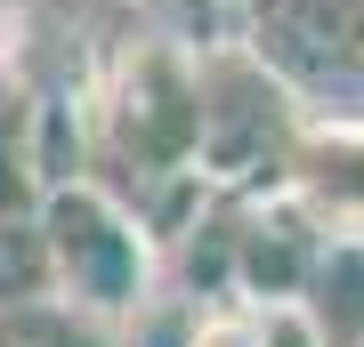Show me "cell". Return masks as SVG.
I'll list each match as a JSON object with an SVG mask.
<instances>
[{
  "label": "cell",
  "mask_w": 364,
  "mask_h": 347,
  "mask_svg": "<svg viewBox=\"0 0 364 347\" xmlns=\"http://www.w3.org/2000/svg\"><path fill=\"white\" fill-rule=\"evenodd\" d=\"M316 250H324V226H316L308 210L291 202V186H284L275 202H259L243 219V234H235V283L251 299H299Z\"/></svg>",
  "instance_id": "5b68a950"
},
{
  "label": "cell",
  "mask_w": 364,
  "mask_h": 347,
  "mask_svg": "<svg viewBox=\"0 0 364 347\" xmlns=\"http://www.w3.org/2000/svg\"><path fill=\"white\" fill-rule=\"evenodd\" d=\"M259 16L340 73H364V0H259Z\"/></svg>",
  "instance_id": "52a82bcc"
},
{
  "label": "cell",
  "mask_w": 364,
  "mask_h": 347,
  "mask_svg": "<svg viewBox=\"0 0 364 347\" xmlns=\"http://www.w3.org/2000/svg\"><path fill=\"white\" fill-rule=\"evenodd\" d=\"M105 121H114V145L138 170H195V57L178 49H138L122 65L114 97H105Z\"/></svg>",
  "instance_id": "3957f363"
},
{
  "label": "cell",
  "mask_w": 364,
  "mask_h": 347,
  "mask_svg": "<svg viewBox=\"0 0 364 347\" xmlns=\"http://www.w3.org/2000/svg\"><path fill=\"white\" fill-rule=\"evenodd\" d=\"M33 219H41V243H49L57 299H73V307H90L105 323L146 307V226L105 186H90V178L41 186Z\"/></svg>",
  "instance_id": "6da1fadb"
},
{
  "label": "cell",
  "mask_w": 364,
  "mask_h": 347,
  "mask_svg": "<svg viewBox=\"0 0 364 347\" xmlns=\"http://www.w3.org/2000/svg\"><path fill=\"white\" fill-rule=\"evenodd\" d=\"M299 307L316 315L324 347H364V243L356 234H324L308 283H299Z\"/></svg>",
  "instance_id": "8992f818"
},
{
  "label": "cell",
  "mask_w": 364,
  "mask_h": 347,
  "mask_svg": "<svg viewBox=\"0 0 364 347\" xmlns=\"http://www.w3.org/2000/svg\"><path fill=\"white\" fill-rule=\"evenodd\" d=\"M186 347H251V307H219V315H203Z\"/></svg>",
  "instance_id": "7c38bea8"
},
{
  "label": "cell",
  "mask_w": 364,
  "mask_h": 347,
  "mask_svg": "<svg viewBox=\"0 0 364 347\" xmlns=\"http://www.w3.org/2000/svg\"><path fill=\"white\" fill-rule=\"evenodd\" d=\"M291 97L275 89L267 65L251 57H195V170L243 186V178H284L291 154Z\"/></svg>",
  "instance_id": "7a4b0ae2"
},
{
  "label": "cell",
  "mask_w": 364,
  "mask_h": 347,
  "mask_svg": "<svg viewBox=\"0 0 364 347\" xmlns=\"http://www.w3.org/2000/svg\"><path fill=\"white\" fill-rule=\"evenodd\" d=\"M251 347H324V331L299 299H251Z\"/></svg>",
  "instance_id": "30bf717a"
},
{
  "label": "cell",
  "mask_w": 364,
  "mask_h": 347,
  "mask_svg": "<svg viewBox=\"0 0 364 347\" xmlns=\"http://www.w3.org/2000/svg\"><path fill=\"white\" fill-rule=\"evenodd\" d=\"M284 186L324 234H356L364 243V121H299Z\"/></svg>",
  "instance_id": "277c9868"
},
{
  "label": "cell",
  "mask_w": 364,
  "mask_h": 347,
  "mask_svg": "<svg viewBox=\"0 0 364 347\" xmlns=\"http://www.w3.org/2000/svg\"><path fill=\"white\" fill-rule=\"evenodd\" d=\"M41 202V178H33V154L16 145V129H0V219Z\"/></svg>",
  "instance_id": "8fae6325"
},
{
  "label": "cell",
  "mask_w": 364,
  "mask_h": 347,
  "mask_svg": "<svg viewBox=\"0 0 364 347\" xmlns=\"http://www.w3.org/2000/svg\"><path fill=\"white\" fill-rule=\"evenodd\" d=\"M49 243H41V219L16 210L0 219V307H25V299H49Z\"/></svg>",
  "instance_id": "9c48e42d"
},
{
  "label": "cell",
  "mask_w": 364,
  "mask_h": 347,
  "mask_svg": "<svg viewBox=\"0 0 364 347\" xmlns=\"http://www.w3.org/2000/svg\"><path fill=\"white\" fill-rule=\"evenodd\" d=\"M0 347H105V315L49 291V299H25V307H0Z\"/></svg>",
  "instance_id": "ba28073f"
}]
</instances>
